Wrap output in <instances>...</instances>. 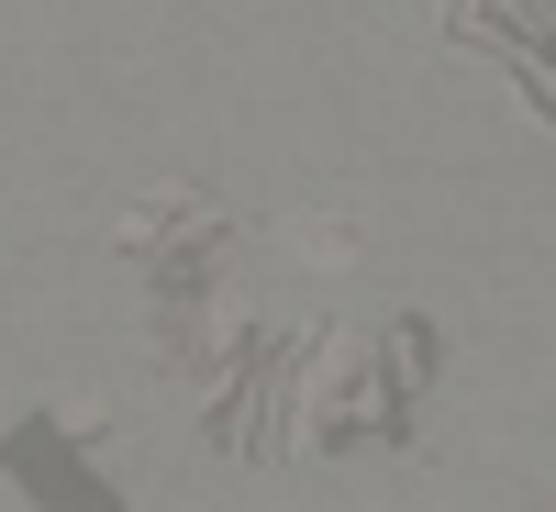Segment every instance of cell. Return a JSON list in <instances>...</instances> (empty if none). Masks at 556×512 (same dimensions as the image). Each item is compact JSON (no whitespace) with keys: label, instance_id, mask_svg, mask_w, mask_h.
Returning a JSON list of instances; mask_svg holds the SVG:
<instances>
[{"label":"cell","instance_id":"1","mask_svg":"<svg viewBox=\"0 0 556 512\" xmlns=\"http://www.w3.org/2000/svg\"><path fill=\"white\" fill-rule=\"evenodd\" d=\"M167 235H212V201L201 190H156L146 212H123V257H156Z\"/></svg>","mask_w":556,"mask_h":512},{"label":"cell","instance_id":"2","mask_svg":"<svg viewBox=\"0 0 556 512\" xmlns=\"http://www.w3.org/2000/svg\"><path fill=\"white\" fill-rule=\"evenodd\" d=\"M290 246H301L312 267H345V257H356V212H290Z\"/></svg>","mask_w":556,"mask_h":512}]
</instances>
